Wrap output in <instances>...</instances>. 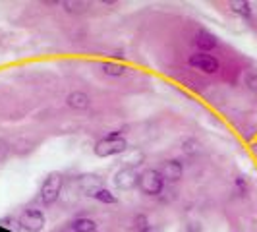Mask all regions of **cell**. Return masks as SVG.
<instances>
[{
    "mask_svg": "<svg viewBox=\"0 0 257 232\" xmlns=\"http://www.w3.org/2000/svg\"><path fill=\"white\" fill-rule=\"evenodd\" d=\"M45 213L41 209H26L20 219H18V225L24 232H41L45 229Z\"/></svg>",
    "mask_w": 257,
    "mask_h": 232,
    "instance_id": "cell-4",
    "label": "cell"
},
{
    "mask_svg": "<svg viewBox=\"0 0 257 232\" xmlns=\"http://www.w3.org/2000/svg\"><path fill=\"white\" fill-rule=\"evenodd\" d=\"M103 186V178H99L97 174H83L81 178H79V190L85 194V196H89V198H93Z\"/></svg>",
    "mask_w": 257,
    "mask_h": 232,
    "instance_id": "cell-8",
    "label": "cell"
},
{
    "mask_svg": "<svg viewBox=\"0 0 257 232\" xmlns=\"http://www.w3.org/2000/svg\"><path fill=\"white\" fill-rule=\"evenodd\" d=\"M93 199L101 201V203H104V205H114V203H118V198H116L110 190H106V188H101V190L93 196Z\"/></svg>",
    "mask_w": 257,
    "mask_h": 232,
    "instance_id": "cell-14",
    "label": "cell"
},
{
    "mask_svg": "<svg viewBox=\"0 0 257 232\" xmlns=\"http://www.w3.org/2000/svg\"><path fill=\"white\" fill-rule=\"evenodd\" d=\"M126 149H128V141H126V137H122L120 132L108 133L106 137L99 139V141L95 143V147H93L95 155H97V157H103V159L114 157V155H122Z\"/></svg>",
    "mask_w": 257,
    "mask_h": 232,
    "instance_id": "cell-1",
    "label": "cell"
},
{
    "mask_svg": "<svg viewBox=\"0 0 257 232\" xmlns=\"http://www.w3.org/2000/svg\"><path fill=\"white\" fill-rule=\"evenodd\" d=\"M72 231L74 232H95L97 231V225H95L93 219L81 217V219H76V221L72 223Z\"/></svg>",
    "mask_w": 257,
    "mask_h": 232,
    "instance_id": "cell-12",
    "label": "cell"
},
{
    "mask_svg": "<svg viewBox=\"0 0 257 232\" xmlns=\"http://www.w3.org/2000/svg\"><path fill=\"white\" fill-rule=\"evenodd\" d=\"M159 172L162 174L164 180L178 182L182 178V174H184V166H182V163L174 161V159H170V161H164V163H162V166H161Z\"/></svg>",
    "mask_w": 257,
    "mask_h": 232,
    "instance_id": "cell-7",
    "label": "cell"
},
{
    "mask_svg": "<svg viewBox=\"0 0 257 232\" xmlns=\"http://www.w3.org/2000/svg\"><path fill=\"white\" fill-rule=\"evenodd\" d=\"M230 8L232 12H236L238 16H242V18H252V6H250V2H246V0H232L230 2Z\"/></svg>",
    "mask_w": 257,
    "mask_h": 232,
    "instance_id": "cell-13",
    "label": "cell"
},
{
    "mask_svg": "<svg viewBox=\"0 0 257 232\" xmlns=\"http://www.w3.org/2000/svg\"><path fill=\"white\" fill-rule=\"evenodd\" d=\"M193 43H195V47L199 49V52H207L217 47V37H215L213 33H209V31H199V33L195 35Z\"/></svg>",
    "mask_w": 257,
    "mask_h": 232,
    "instance_id": "cell-10",
    "label": "cell"
},
{
    "mask_svg": "<svg viewBox=\"0 0 257 232\" xmlns=\"http://www.w3.org/2000/svg\"><path fill=\"white\" fill-rule=\"evenodd\" d=\"M188 64H190L192 68L203 72V74H217L219 68H221L219 60H217L215 56L207 54V52H195V54H192V56L188 58Z\"/></svg>",
    "mask_w": 257,
    "mask_h": 232,
    "instance_id": "cell-5",
    "label": "cell"
},
{
    "mask_svg": "<svg viewBox=\"0 0 257 232\" xmlns=\"http://www.w3.org/2000/svg\"><path fill=\"white\" fill-rule=\"evenodd\" d=\"M62 174L60 172H51L45 182L41 184V192H39V198L43 201V205H52L56 203V199L60 198V192H62Z\"/></svg>",
    "mask_w": 257,
    "mask_h": 232,
    "instance_id": "cell-2",
    "label": "cell"
},
{
    "mask_svg": "<svg viewBox=\"0 0 257 232\" xmlns=\"http://www.w3.org/2000/svg\"><path fill=\"white\" fill-rule=\"evenodd\" d=\"M137 182H139V174H137V168L135 166H122L116 174H114V186H116V190H120V192H129V190H133L135 186H137Z\"/></svg>",
    "mask_w": 257,
    "mask_h": 232,
    "instance_id": "cell-6",
    "label": "cell"
},
{
    "mask_svg": "<svg viewBox=\"0 0 257 232\" xmlns=\"http://www.w3.org/2000/svg\"><path fill=\"white\" fill-rule=\"evenodd\" d=\"M188 232H201V225L199 223H190L188 225Z\"/></svg>",
    "mask_w": 257,
    "mask_h": 232,
    "instance_id": "cell-17",
    "label": "cell"
},
{
    "mask_svg": "<svg viewBox=\"0 0 257 232\" xmlns=\"http://www.w3.org/2000/svg\"><path fill=\"white\" fill-rule=\"evenodd\" d=\"M0 232H12V231H8V229H6L4 225H0Z\"/></svg>",
    "mask_w": 257,
    "mask_h": 232,
    "instance_id": "cell-19",
    "label": "cell"
},
{
    "mask_svg": "<svg viewBox=\"0 0 257 232\" xmlns=\"http://www.w3.org/2000/svg\"><path fill=\"white\" fill-rule=\"evenodd\" d=\"M135 227H137V231L139 232H145L151 225H149V221H147L145 215H137V217H135Z\"/></svg>",
    "mask_w": 257,
    "mask_h": 232,
    "instance_id": "cell-15",
    "label": "cell"
},
{
    "mask_svg": "<svg viewBox=\"0 0 257 232\" xmlns=\"http://www.w3.org/2000/svg\"><path fill=\"white\" fill-rule=\"evenodd\" d=\"M101 70H103L106 76H112V77H122L126 74V66L124 64H120V62H112V60H108V62H101Z\"/></svg>",
    "mask_w": 257,
    "mask_h": 232,
    "instance_id": "cell-11",
    "label": "cell"
},
{
    "mask_svg": "<svg viewBox=\"0 0 257 232\" xmlns=\"http://www.w3.org/2000/svg\"><path fill=\"white\" fill-rule=\"evenodd\" d=\"M246 81H248V87H250V89L257 91V76H256V74H248Z\"/></svg>",
    "mask_w": 257,
    "mask_h": 232,
    "instance_id": "cell-16",
    "label": "cell"
},
{
    "mask_svg": "<svg viewBox=\"0 0 257 232\" xmlns=\"http://www.w3.org/2000/svg\"><path fill=\"white\" fill-rule=\"evenodd\" d=\"M6 151H8V143H6L4 139H0V161L4 159V155H6Z\"/></svg>",
    "mask_w": 257,
    "mask_h": 232,
    "instance_id": "cell-18",
    "label": "cell"
},
{
    "mask_svg": "<svg viewBox=\"0 0 257 232\" xmlns=\"http://www.w3.org/2000/svg\"><path fill=\"white\" fill-rule=\"evenodd\" d=\"M145 232H161V231H159V229H157V231H153V225H151V227H149V229H147Z\"/></svg>",
    "mask_w": 257,
    "mask_h": 232,
    "instance_id": "cell-20",
    "label": "cell"
},
{
    "mask_svg": "<svg viewBox=\"0 0 257 232\" xmlns=\"http://www.w3.org/2000/svg\"><path fill=\"white\" fill-rule=\"evenodd\" d=\"M66 101H68V104H70L72 108H76V110H87V108L91 106V97H89L85 91H72Z\"/></svg>",
    "mask_w": 257,
    "mask_h": 232,
    "instance_id": "cell-9",
    "label": "cell"
},
{
    "mask_svg": "<svg viewBox=\"0 0 257 232\" xmlns=\"http://www.w3.org/2000/svg\"><path fill=\"white\" fill-rule=\"evenodd\" d=\"M139 190L145 194V196H159L164 188V178L159 170L155 168H147L139 174V182H137Z\"/></svg>",
    "mask_w": 257,
    "mask_h": 232,
    "instance_id": "cell-3",
    "label": "cell"
}]
</instances>
